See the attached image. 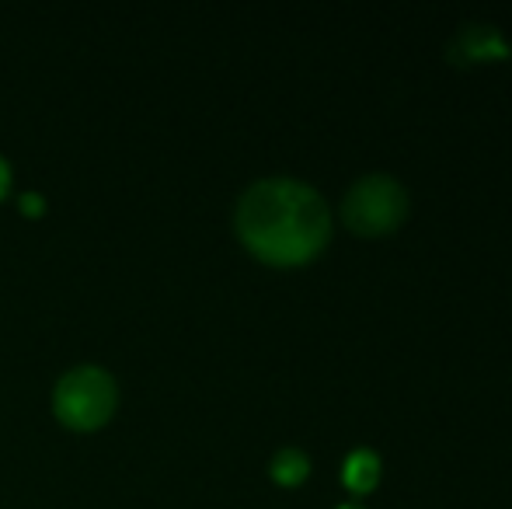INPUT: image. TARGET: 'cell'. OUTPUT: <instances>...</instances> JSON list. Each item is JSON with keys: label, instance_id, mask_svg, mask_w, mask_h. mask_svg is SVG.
Returning a JSON list of instances; mask_svg holds the SVG:
<instances>
[{"label": "cell", "instance_id": "2", "mask_svg": "<svg viewBox=\"0 0 512 509\" xmlns=\"http://www.w3.org/2000/svg\"><path fill=\"white\" fill-rule=\"evenodd\" d=\"M115 408H119V384L105 367H95V363L67 370L53 387V415L77 433L102 429L115 415Z\"/></svg>", "mask_w": 512, "mask_h": 509}, {"label": "cell", "instance_id": "7", "mask_svg": "<svg viewBox=\"0 0 512 509\" xmlns=\"http://www.w3.org/2000/svg\"><path fill=\"white\" fill-rule=\"evenodd\" d=\"M7 192H11V164L0 157V199H4Z\"/></svg>", "mask_w": 512, "mask_h": 509}, {"label": "cell", "instance_id": "6", "mask_svg": "<svg viewBox=\"0 0 512 509\" xmlns=\"http://www.w3.org/2000/svg\"><path fill=\"white\" fill-rule=\"evenodd\" d=\"M21 213H28V217H42V213H46V199H42L39 192H25V196H21Z\"/></svg>", "mask_w": 512, "mask_h": 509}, {"label": "cell", "instance_id": "5", "mask_svg": "<svg viewBox=\"0 0 512 509\" xmlns=\"http://www.w3.org/2000/svg\"><path fill=\"white\" fill-rule=\"evenodd\" d=\"M380 478V461L370 450H356V454L345 461V485L356 492H370Z\"/></svg>", "mask_w": 512, "mask_h": 509}, {"label": "cell", "instance_id": "1", "mask_svg": "<svg viewBox=\"0 0 512 509\" xmlns=\"http://www.w3.org/2000/svg\"><path fill=\"white\" fill-rule=\"evenodd\" d=\"M237 238L269 265H304L331 234L328 206L310 185L293 178L255 182L237 203Z\"/></svg>", "mask_w": 512, "mask_h": 509}, {"label": "cell", "instance_id": "4", "mask_svg": "<svg viewBox=\"0 0 512 509\" xmlns=\"http://www.w3.org/2000/svg\"><path fill=\"white\" fill-rule=\"evenodd\" d=\"M269 471H272V478H276L279 485L293 489V485H300L310 475V461H307L304 450L286 447V450H279V454L272 457V468Z\"/></svg>", "mask_w": 512, "mask_h": 509}, {"label": "cell", "instance_id": "3", "mask_svg": "<svg viewBox=\"0 0 512 509\" xmlns=\"http://www.w3.org/2000/svg\"><path fill=\"white\" fill-rule=\"evenodd\" d=\"M408 213V196L394 178L387 175H370L363 182H356L349 189L342 203L345 224L356 234H387L405 220Z\"/></svg>", "mask_w": 512, "mask_h": 509}, {"label": "cell", "instance_id": "8", "mask_svg": "<svg viewBox=\"0 0 512 509\" xmlns=\"http://www.w3.org/2000/svg\"><path fill=\"white\" fill-rule=\"evenodd\" d=\"M342 509H356V506H342Z\"/></svg>", "mask_w": 512, "mask_h": 509}]
</instances>
